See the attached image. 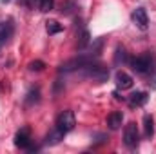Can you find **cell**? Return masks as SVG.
<instances>
[{
    "mask_svg": "<svg viewBox=\"0 0 156 154\" xmlns=\"http://www.w3.org/2000/svg\"><path fill=\"white\" fill-rule=\"evenodd\" d=\"M96 58H98V54H94V53H80L78 56L75 58H71V60H67V62H64L62 65H60V73H71V71H80L82 67H85V65H89V64H93V62H96Z\"/></svg>",
    "mask_w": 156,
    "mask_h": 154,
    "instance_id": "1",
    "label": "cell"
},
{
    "mask_svg": "<svg viewBox=\"0 0 156 154\" xmlns=\"http://www.w3.org/2000/svg\"><path fill=\"white\" fill-rule=\"evenodd\" d=\"M80 75L83 78H89V80H94V82L102 83V82H107V78H109V69H107L105 65H102V64L93 62V64L82 67V69H80Z\"/></svg>",
    "mask_w": 156,
    "mask_h": 154,
    "instance_id": "2",
    "label": "cell"
},
{
    "mask_svg": "<svg viewBox=\"0 0 156 154\" xmlns=\"http://www.w3.org/2000/svg\"><path fill=\"white\" fill-rule=\"evenodd\" d=\"M153 64H154V60L151 54H140L131 60V69L138 75H147L153 71Z\"/></svg>",
    "mask_w": 156,
    "mask_h": 154,
    "instance_id": "3",
    "label": "cell"
},
{
    "mask_svg": "<svg viewBox=\"0 0 156 154\" xmlns=\"http://www.w3.org/2000/svg\"><path fill=\"white\" fill-rule=\"evenodd\" d=\"M76 125V120H75V113L73 111H62L60 114L56 116V121H55V127L60 129L62 132H71Z\"/></svg>",
    "mask_w": 156,
    "mask_h": 154,
    "instance_id": "4",
    "label": "cell"
},
{
    "mask_svg": "<svg viewBox=\"0 0 156 154\" xmlns=\"http://www.w3.org/2000/svg\"><path fill=\"white\" fill-rule=\"evenodd\" d=\"M140 142V132H138V127L134 121L127 123L125 129H123V143L129 147V149H134Z\"/></svg>",
    "mask_w": 156,
    "mask_h": 154,
    "instance_id": "5",
    "label": "cell"
},
{
    "mask_svg": "<svg viewBox=\"0 0 156 154\" xmlns=\"http://www.w3.org/2000/svg\"><path fill=\"white\" fill-rule=\"evenodd\" d=\"M131 18H133V22H134V26H136L138 29L147 31V27H149V18H147V13H145L144 7H136V9L133 11Z\"/></svg>",
    "mask_w": 156,
    "mask_h": 154,
    "instance_id": "6",
    "label": "cell"
},
{
    "mask_svg": "<svg viewBox=\"0 0 156 154\" xmlns=\"http://www.w3.org/2000/svg\"><path fill=\"white\" fill-rule=\"evenodd\" d=\"M15 145L18 149H29L31 147V136H29V129L24 127L15 134Z\"/></svg>",
    "mask_w": 156,
    "mask_h": 154,
    "instance_id": "7",
    "label": "cell"
},
{
    "mask_svg": "<svg viewBox=\"0 0 156 154\" xmlns=\"http://www.w3.org/2000/svg\"><path fill=\"white\" fill-rule=\"evenodd\" d=\"M13 31H15V27H13V22H11V20H7V22H0V47L5 45V44L11 40Z\"/></svg>",
    "mask_w": 156,
    "mask_h": 154,
    "instance_id": "8",
    "label": "cell"
},
{
    "mask_svg": "<svg viewBox=\"0 0 156 154\" xmlns=\"http://www.w3.org/2000/svg\"><path fill=\"white\" fill-rule=\"evenodd\" d=\"M147 100H149L147 93L138 91V93H133V94L127 98V103H129L131 107H142V105H145V103H147Z\"/></svg>",
    "mask_w": 156,
    "mask_h": 154,
    "instance_id": "9",
    "label": "cell"
},
{
    "mask_svg": "<svg viewBox=\"0 0 156 154\" xmlns=\"http://www.w3.org/2000/svg\"><path fill=\"white\" fill-rule=\"evenodd\" d=\"M115 80H116V87L118 89H122V91H125V89H131L133 87V78L129 76L127 73H123V71H118L116 76H115Z\"/></svg>",
    "mask_w": 156,
    "mask_h": 154,
    "instance_id": "10",
    "label": "cell"
},
{
    "mask_svg": "<svg viewBox=\"0 0 156 154\" xmlns=\"http://www.w3.org/2000/svg\"><path fill=\"white\" fill-rule=\"evenodd\" d=\"M64 136H66V132H62L60 129H56V127H55V129L45 136L44 143H45V145H58V143L64 140Z\"/></svg>",
    "mask_w": 156,
    "mask_h": 154,
    "instance_id": "11",
    "label": "cell"
},
{
    "mask_svg": "<svg viewBox=\"0 0 156 154\" xmlns=\"http://www.w3.org/2000/svg\"><path fill=\"white\" fill-rule=\"evenodd\" d=\"M122 121H123V114L122 113H111V114L107 116V127L111 129V131H118L120 127H122Z\"/></svg>",
    "mask_w": 156,
    "mask_h": 154,
    "instance_id": "12",
    "label": "cell"
},
{
    "mask_svg": "<svg viewBox=\"0 0 156 154\" xmlns=\"http://www.w3.org/2000/svg\"><path fill=\"white\" fill-rule=\"evenodd\" d=\"M40 102V89L38 87H33L27 94H26V105H35Z\"/></svg>",
    "mask_w": 156,
    "mask_h": 154,
    "instance_id": "13",
    "label": "cell"
},
{
    "mask_svg": "<svg viewBox=\"0 0 156 154\" xmlns=\"http://www.w3.org/2000/svg\"><path fill=\"white\" fill-rule=\"evenodd\" d=\"M144 132H145L147 138H151L154 134V120H153V116L145 114V118H144Z\"/></svg>",
    "mask_w": 156,
    "mask_h": 154,
    "instance_id": "14",
    "label": "cell"
},
{
    "mask_svg": "<svg viewBox=\"0 0 156 154\" xmlns=\"http://www.w3.org/2000/svg\"><path fill=\"white\" fill-rule=\"evenodd\" d=\"M89 31H80V35H78V44H76V47L80 49V51H83L85 47H87V44H89Z\"/></svg>",
    "mask_w": 156,
    "mask_h": 154,
    "instance_id": "15",
    "label": "cell"
},
{
    "mask_svg": "<svg viewBox=\"0 0 156 154\" xmlns=\"http://www.w3.org/2000/svg\"><path fill=\"white\" fill-rule=\"evenodd\" d=\"M75 9H76V4L73 2V0H66V2H62V15H73L75 13Z\"/></svg>",
    "mask_w": 156,
    "mask_h": 154,
    "instance_id": "16",
    "label": "cell"
},
{
    "mask_svg": "<svg viewBox=\"0 0 156 154\" xmlns=\"http://www.w3.org/2000/svg\"><path fill=\"white\" fill-rule=\"evenodd\" d=\"M45 29H47V33H49V35H56V33H60V31H62V26H60L56 20H49V22L45 24Z\"/></svg>",
    "mask_w": 156,
    "mask_h": 154,
    "instance_id": "17",
    "label": "cell"
},
{
    "mask_svg": "<svg viewBox=\"0 0 156 154\" xmlns=\"http://www.w3.org/2000/svg\"><path fill=\"white\" fill-rule=\"evenodd\" d=\"M127 62V53L123 47H116V53H115V64H125Z\"/></svg>",
    "mask_w": 156,
    "mask_h": 154,
    "instance_id": "18",
    "label": "cell"
},
{
    "mask_svg": "<svg viewBox=\"0 0 156 154\" xmlns=\"http://www.w3.org/2000/svg\"><path fill=\"white\" fill-rule=\"evenodd\" d=\"M53 5H55V0H40L38 2V7L42 13H47V11H51L53 9Z\"/></svg>",
    "mask_w": 156,
    "mask_h": 154,
    "instance_id": "19",
    "label": "cell"
},
{
    "mask_svg": "<svg viewBox=\"0 0 156 154\" xmlns=\"http://www.w3.org/2000/svg\"><path fill=\"white\" fill-rule=\"evenodd\" d=\"M29 71H44V67H45V64L42 62V60H35V62H29Z\"/></svg>",
    "mask_w": 156,
    "mask_h": 154,
    "instance_id": "20",
    "label": "cell"
},
{
    "mask_svg": "<svg viewBox=\"0 0 156 154\" xmlns=\"http://www.w3.org/2000/svg\"><path fill=\"white\" fill-rule=\"evenodd\" d=\"M20 4H22V5H26V7H29V9H33V7H35V4H37V0H20Z\"/></svg>",
    "mask_w": 156,
    "mask_h": 154,
    "instance_id": "21",
    "label": "cell"
},
{
    "mask_svg": "<svg viewBox=\"0 0 156 154\" xmlns=\"http://www.w3.org/2000/svg\"><path fill=\"white\" fill-rule=\"evenodd\" d=\"M149 83H151V87H154L156 89V73H154V76H153V80H151Z\"/></svg>",
    "mask_w": 156,
    "mask_h": 154,
    "instance_id": "22",
    "label": "cell"
}]
</instances>
